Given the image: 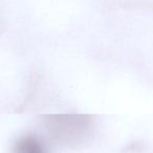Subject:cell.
<instances>
[{"label": "cell", "mask_w": 153, "mask_h": 153, "mask_svg": "<svg viewBox=\"0 0 153 153\" xmlns=\"http://www.w3.org/2000/svg\"><path fill=\"white\" fill-rule=\"evenodd\" d=\"M88 126L87 119L79 116H59L58 119H50L49 128L58 137H68L82 133Z\"/></svg>", "instance_id": "6da1fadb"}, {"label": "cell", "mask_w": 153, "mask_h": 153, "mask_svg": "<svg viewBox=\"0 0 153 153\" xmlns=\"http://www.w3.org/2000/svg\"><path fill=\"white\" fill-rule=\"evenodd\" d=\"M14 153H47L45 146L38 137L25 135L17 140L13 148Z\"/></svg>", "instance_id": "7a4b0ae2"}]
</instances>
